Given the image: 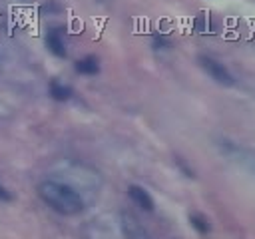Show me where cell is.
Segmentation results:
<instances>
[{
  "label": "cell",
  "mask_w": 255,
  "mask_h": 239,
  "mask_svg": "<svg viewBox=\"0 0 255 239\" xmlns=\"http://www.w3.org/2000/svg\"><path fill=\"white\" fill-rule=\"evenodd\" d=\"M38 195L48 207H52L60 215H78L84 211V199L68 183L56 179H44L38 185Z\"/></svg>",
  "instance_id": "1"
},
{
  "label": "cell",
  "mask_w": 255,
  "mask_h": 239,
  "mask_svg": "<svg viewBox=\"0 0 255 239\" xmlns=\"http://www.w3.org/2000/svg\"><path fill=\"white\" fill-rule=\"evenodd\" d=\"M197 62H199V66L207 72V76L211 78V80H215L217 84H221V86H233V76H231V72L221 64V62H217L215 58H211V56H205V54H201V56H197Z\"/></svg>",
  "instance_id": "2"
},
{
  "label": "cell",
  "mask_w": 255,
  "mask_h": 239,
  "mask_svg": "<svg viewBox=\"0 0 255 239\" xmlns=\"http://www.w3.org/2000/svg\"><path fill=\"white\" fill-rule=\"evenodd\" d=\"M120 227H122V233L126 239H149L147 229L131 211L120 213Z\"/></svg>",
  "instance_id": "3"
},
{
  "label": "cell",
  "mask_w": 255,
  "mask_h": 239,
  "mask_svg": "<svg viewBox=\"0 0 255 239\" xmlns=\"http://www.w3.org/2000/svg\"><path fill=\"white\" fill-rule=\"evenodd\" d=\"M128 195H129L131 201H133L137 207H141L143 211H153L155 203H153L151 195H149L141 185H129V187H128Z\"/></svg>",
  "instance_id": "4"
},
{
  "label": "cell",
  "mask_w": 255,
  "mask_h": 239,
  "mask_svg": "<svg viewBox=\"0 0 255 239\" xmlns=\"http://www.w3.org/2000/svg\"><path fill=\"white\" fill-rule=\"evenodd\" d=\"M46 46H48V50H50L54 56H58V58H66V46H64V40H62V36H60L56 30L48 32V36H46Z\"/></svg>",
  "instance_id": "5"
},
{
  "label": "cell",
  "mask_w": 255,
  "mask_h": 239,
  "mask_svg": "<svg viewBox=\"0 0 255 239\" xmlns=\"http://www.w3.org/2000/svg\"><path fill=\"white\" fill-rule=\"evenodd\" d=\"M76 72L84 74V76H94L100 72V62L96 56H86L82 60L76 62Z\"/></svg>",
  "instance_id": "6"
},
{
  "label": "cell",
  "mask_w": 255,
  "mask_h": 239,
  "mask_svg": "<svg viewBox=\"0 0 255 239\" xmlns=\"http://www.w3.org/2000/svg\"><path fill=\"white\" fill-rule=\"evenodd\" d=\"M48 92H50V96L54 98V100H58V102H68L70 98H72V90L68 88V86H64V84H60V82H50V88H48Z\"/></svg>",
  "instance_id": "7"
},
{
  "label": "cell",
  "mask_w": 255,
  "mask_h": 239,
  "mask_svg": "<svg viewBox=\"0 0 255 239\" xmlns=\"http://www.w3.org/2000/svg\"><path fill=\"white\" fill-rule=\"evenodd\" d=\"M189 223H191V227H193L197 233H201V235L209 233V221H207L203 215H199V213H191V215H189Z\"/></svg>",
  "instance_id": "8"
},
{
  "label": "cell",
  "mask_w": 255,
  "mask_h": 239,
  "mask_svg": "<svg viewBox=\"0 0 255 239\" xmlns=\"http://www.w3.org/2000/svg\"><path fill=\"white\" fill-rule=\"evenodd\" d=\"M171 44H169V40L167 38H163V36H153V48L155 50H165V48H169Z\"/></svg>",
  "instance_id": "9"
},
{
  "label": "cell",
  "mask_w": 255,
  "mask_h": 239,
  "mask_svg": "<svg viewBox=\"0 0 255 239\" xmlns=\"http://www.w3.org/2000/svg\"><path fill=\"white\" fill-rule=\"evenodd\" d=\"M0 201H12V193L0 183Z\"/></svg>",
  "instance_id": "10"
}]
</instances>
